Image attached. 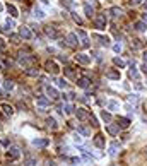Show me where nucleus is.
<instances>
[{"instance_id":"18","label":"nucleus","mask_w":147,"mask_h":166,"mask_svg":"<svg viewBox=\"0 0 147 166\" xmlns=\"http://www.w3.org/2000/svg\"><path fill=\"white\" fill-rule=\"evenodd\" d=\"M116 123L120 125V128H128V125H130V120L125 117H116Z\"/></svg>"},{"instance_id":"39","label":"nucleus","mask_w":147,"mask_h":166,"mask_svg":"<svg viewBox=\"0 0 147 166\" xmlns=\"http://www.w3.org/2000/svg\"><path fill=\"white\" fill-rule=\"evenodd\" d=\"M4 88L7 89V91L14 89V82H12V81H5V82H4Z\"/></svg>"},{"instance_id":"33","label":"nucleus","mask_w":147,"mask_h":166,"mask_svg":"<svg viewBox=\"0 0 147 166\" xmlns=\"http://www.w3.org/2000/svg\"><path fill=\"white\" fill-rule=\"evenodd\" d=\"M63 70H65V74H67L69 77H74V76H75V70H74V67H70V65H67Z\"/></svg>"},{"instance_id":"21","label":"nucleus","mask_w":147,"mask_h":166,"mask_svg":"<svg viewBox=\"0 0 147 166\" xmlns=\"http://www.w3.org/2000/svg\"><path fill=\"white\" fill-rule=\"evenodd\" d=\"M77 86L82 88V89H87L89 86H91V81H89L87 77H80V79H77Z\"/></svg>"},{"instance_id":"26","label":"nucleus","mask_w":147,"mask_h":166,"mask_svg":"<svg viewBox=\"0 0 147 166\" xmlns=\"http://www.w3.org/2000/svg\"><path fill=\"white\" fill-rule=\"evenodd\" d=\"M118 149H120V144H118V142H111V144H109V154L115 156L118 152Z\"/></svg>"},{"instance_id":"12","label":"nucleus","mask_w":147,"mask_h":166,"mask_svg":"<svg viewBox=\"0 0 147 166\" xmlns=\"http://www.w3.org/2000/svg\"><path fill=\"white\" fill-rule=\"evenodd\" d=\"M91 36H92L94 39H98L99 45H104V46H108V45H109V36H103V34H94V33H92Z\"/></svg>"},{"instance_id":"54","label":"nucleus","mask_w":147,"mask_h":166,"mask_svg":"<svg viewBox=\"0 0 147 166\" xmlns=\"http://www.w3.org/2000/svg\"><path fill=\"white\" fill-rule=\"evenodd\" d=\"M144 9H146V10H147V5H144Z\"/></svg>"},{"instance_id":"6","label":"nucleus","mask_w":147,"mask_h":166,"mask_svg":"<svg viewBox=\"0 0 147 166\" xmlns=\"http://www.w3.org/2000/svg\"><path fill=\"white\" fill-rule=\"evenodd\" d=\"M75 62L82 63V65H89V63H91V57L86 55V53H77V55H75Z\"/></svg>"},{"instance_id":"30","label":"nucleus","mask_w":147,"mask_h":166,"mask_svg":"<svg viewBox=\"0 0 147 166\" xmlns=\"http://www.w3.org/2000/svg\"><path fill=\"white\" fill-rule=\"evenodd\" d=\"M26 74H28L29 77H36V76H38V68H34V67H28V68H26Z\"/></svg>"},{"instance_id":"28","label":"nucleus","mask_w":147,"mask_h":166,"mask_svg":"<svg viewBox=\"0 0 147 166\" xmlns=\"http://www.w3.org/2000/svg\"><path fill=\"white\" fill-rule=\"evenodd\" d=\"M33 14H34V17H36V19H45V16H46V14H45L41 9H38V7H34Z\"/></svg>"},{"instance_id":"40","label":"nucleus","mask_w":147,"mask_h":166,"mask_svg":"<svg viewBox=\"0 0 147 166\" xmlns=\"http://www.w3.org/2000/svg\"><path fill=\"white\" fill-rule=\"evenodd\" d=\"M72 139H74V142H77V144H82V137L79 135V132H77V134H74V135H72Z\"/></svg>"},{"instance_id":"14","label":"nucleus","mask_w":147,"mask_h":166,"mask_svg":"<svg viewBox=\"0 0 147 166\" xmlns=\"http://www.w3.org/2000/svg\"><path fill=\"white\" fill-rule=\"evenodd\" d=\"M77 36L80 38V45H82L84 48H87V46H89V43H87V34H86V31L77 29Z\"/></svg>"},{"instance_id":"38","label":"nucleus","mask_w":147,"mask_h":166,"mask_svg":"<svg viewBox=\"0 0 147 166\" xmlns=\"http://www.w3.org/2000/svg\"><path fill=\"white\" fill-rule=\"evenodd\" d=\"M9 39L12 43H19L21 41V34H9Z\"/></svg>"},{"instance_id":"22","label":"nucleus","mask_w":147,"mask_h":166,"mask_svg":"<svg viewBox=\"0 0 147 166\" xmlns=\"http://www.w3.org/2000/svg\"><path fill=\"white\" fill-rule=\"evenodd\" d=\"M12 28H16V21H14V17H7V19H5V22H4V29L5 31H10L12 29Z\"/></svg>"},{"instance_id":"45","label":"nucleus","mask_w":147,"mask_h":166,"mask_svg":"<svg viewBox=\"0 0 147 166\" xmlns=\"http://www.w3.org/2000/svg\"><path fill=\"white\" fill-rule=\"evenodd\" d=\"M113 50H115L116 53H120V51H121V45H120V43H116V45H113Z\"/></svg>"},{"instance_id":"37","label":"nucleus","mask_w":147,"mask_h":166,"mask_svg":"<svg viewBox=\"0 0 147 166\" xmlns=\"http://www.w3.org/2000/svg\"><path fill=\"white\" fill-rule=\"evenodd\" d=\"M128 74H130V77H134V79H137V77H138V72H137V68L134 67V65L130 67V70H128Z\"/></svg>"},{"instance_id":"8","label":"nucleus","mask_w":147,"mask_h":166,"mask_svg":"<svg viewBox=\"0 0 147 166\" xmlns=\"http://www.w3.org/2000/svg\"><path fill=\"white\" fill-rule=\"evenodd\" d=\"M67 41H69V46L75 48L79 45V38H77V33H69L67 34Z\"/></svg>"},{"instance_id":"3","label":"nucleus","mask_w":147,"mask_h":166,"mask_svg":"<svg viewBox=\"0 0 147 166\" xmlns=\"http://www.w3.org/2000/svg\"><path fill=\"white\" fill-rule=\"evenodd\" d=\"M45 67H46V72H48V74H53V76H55V74H58V72H60L58 63H57V62H53V60H48Z\"/></svg>"},{"instance_id":"32","label":"nucleus","mask_w":147,"mask_h":166,"mask_svg":"<svg viewBox=\"0 0 147 166\" xmlns=\"http://www.w3.org/2000/svg\"><path fill=\"white\" fill-rule=\"evenodd\" d=\"M57 86L62 88V89H65V88H67V79H63V77L57 79Z\"/></svg>"},{"instance_id":"53","label":"nucleus","mask_w":147,"mask_h":166,"mask_svg":"<svg viewBox=\"0 0 147 166\" xmlns=\"http://www.w3.org/2000/svg\"><path fill=\"white\" fill-rule=\"evenodd\" d=\"M0 70H2V62H0Z\"/></svg>"},{"instance_id":"5","label":"nucleus","mask_w":147,"mask_h":166,"mask_svg":"<svg viewBox=\"0 0 147 166\" xmlns=\"http://www.w3.org/2000/svg\"><path fill=\"white\" fill-rule=\"evenodd\" d=\"M17 62H19V65H22V67H28L31 62H34V58H33V57H28V55H22V53H19Z\"/></svg>"},{"instance_id":"42","label":"nucleus","mask_w":147,"mask_h":166,"mask_svg":"<svg viewBox=\"0 0 147 166\" xmlns=\"http://www.w3.org/2000/svg\"><path fill=\"white\" fill-rule=\"evenodd\" d=\"M89 122H91V123H92L94 127H98V125H99L98 120H96V117H94V115H89Z\"/></svg>"},{"instance_id":"17","label":"nucleus","mask_w":147,"mask_h":166,"mask_svg":"<svg viewBox=\"0 0 147 166\" xmlns=\"http://www.w3.org/2000/svg\"><path fill=\"white\" fill-rule=\"evenodd\" d=\"M5 9H7V12L10 14V17H17V16H19V10H17V7H16L14 4H7Z\"/></svg>"},{"instance_id":"44","label":"nucleus","mask_w":147,"mask_h":166,"mask_svg":"<svg viewBox=\"0 0 147 166\" xmlns=\"http://www.w3.org/2000/svg\"><path fill=\"white\" fill-rule=\"evenodd\" d=\"M72 17H74V21H75V22H79V24H80V22H82V19H80V16H77V14H75V12H74V14H72Z\"/></svg>"},{"instance_id":"1","label":"nucleus","mask_w":147,"mask_h":166,"mask_svg":"<svg viewBox=\"0 0 147 166\" xmlns=\"http://www.w3.org/2000/svg\"><path fill=\"white\" fill-rule=\"evenodd\" d=\"M31 144H33L34 147H38V149H45V147L50 144V140L46 139V137H36V139L31 140Z\"/></svg>"},{"instance_id":"9","label":"nucleus","mask_w":147,"mask_h":166,"mask_svg":"<svg viewBox=\"0 0 147 166\" xmlns=\"http://www.w3.org/2000/svg\"><path fill=\"white\" fill-rule=\"evenodd\" d=\"M19 34H21V38H22V39H31V38H33V33L29 31L28 26H21V28H19Z\"/></svg>"},{"instance_id":"7","label":"nucleus","mask_w":147,"mask_h":166,"mask_svg":"<svg viewBox=\"0 0 147 166\" xmlns=\"http://www.w3.org/2000/svg\"><path fill=\"white\" fill-rule=\"evenodd\" d=\"M75 115H77V118L80 122H86V120H89V115L91 113H87V110H84V108H77L75 110Z\"/></svg>"},{"instance_id":"23","label":"nucleus","mask_w":147,"mask_h":166,"mask_svg":"<svg viewBox=\"0 0 147 166\" xmlns=\"http://www.w3.org/2000/svg\"><path fill=\"white\" fill-rule=\"evenodd\" d=\"M46 127L51 128V130H57V128H58V123H57V120L53 117H48L46 118Z\"/></svg>"},{"instance_id":"43","label":"nucleus","mask_w":147,"mask_h":166,"mask_svg":"<svg viewBox=\"0 0 147 166\" xmlns=\"http://www.w3.org/2000/svg\"><path fill=\"white\" fill-rule=\"evenodd\" d=\"M128 101H130V103H137V101H138L137 94H132V96H130V98H128Z\"/></svg>"},{"instance_id":"34","label":"nucleus","mask_w":147,"mask_h":166,"mask_svg":"<svg viewBox=\"0 0 147 166\" xmlns=\"http://www.w3.org/2000/svg\"><path fill=\"white\" fill-rule=\"evenodd\" d=\"M101 118H103V120H104L106 123H109V122H111V115H109L108 111H104V110L101 111Z\"/></svg>"},{"instance_id":"25","label":"nucleus","mask_w":147,"mask_h":166,"mask_svg":"<svg viewBox=\"0 0 147 166\" xmlns=\"http://www.w3.org/2000/svg\"><path fill=\"white\" fill-rule=\"evenodd\" d=\"M36 105L39 108H46L50 105V99L48 98H36Z\"/></svg>"},{"instance_id":"31","label":"nucleus","mask_w":147,"mask_h":166,"mask_svg":"<svg viewBox=\"0 0 147 166\" xmlns=\"http://www.w3.org/2000/svg\"><path fill=\"white\" fill-rule=\"evenodd\" d=\"M77 132H80L82 135H89V134H91V130H89L87 127H84V125H79V127H77Z\"/></svg>"},{"instance_id":"36","label":"nucleus","mask_w":147,"mask_h":166,"mask_svg":"<svg viewBox=\"0 0 147 166\" xmlns=\"http://www.w3.org/2000/svg\"><path fill=\"white\" fill-rule=\"evenodd\" d=\"M63 111H65V115H72V113H74V106H72L70 103H67V105L63 106Z\"/></svg>"},{"instance_id":"20","label":"nucleus","mask_w":147,"mask_h":166,"mask_svg":"<svg viewBox=\"0 0 147 166\" xmlns=\"http://www.w3.org/2000/svg\"><path fill=\"white\" fill-rule=\"evenodd\" d=\"M0 108H2V111H4L7 117H12V115H14V108L10 106V105H7V103H2Z\"/></svg>"},{"instance_id":"49","label":"nucleus","mask_w":147,"mask_h":166,"mask_svg":"<svg viewBox=\"0 0 147 166\" xmlns=\"http://www.w3.org/2000/svg\"><path fill=\"white\" fill-rule=\"evenodd\" d=\"M142 21H144V22L147 24V14H146V12H144V16H142Z\"/></svg>"},{"instance_id":"29","label":"nucleus","mask_w":147,"mask_h":166,"mask_svg":"<svg viewBox=\"0 0 147 166\" xmlns=\"http://www.w3.org/2000/svg\"><path fill=\"white\" fill-rule=\"evenodd\" d=\"M106 108H108V110H111V111H115V110H118V108H120V103H118V101H108Z\"/></svg>"},{"instance_id":"47","label":"nucleus","mask_w":147,"mask_h":166,"mask_svg":"<svg viewBox=\"0 0 147 166\" xmlns=\"http://www.w3.org/2000/svg\"><path fill=\"white\" fill-rule=\"evenodd\" d=\"M46 166H57V165H55L53 159H46Z\"/></svg>"},{"instance_id":"51","label":"nucleus","mask_w":147,"mask_h":166,"mask_svg":"<svg viewBox=\"0 0 147 166\" xmlns=\"http://www.w3.org/2000/svg\"><path fill=\"white\" fill-rule=\"evenodd\" d=\"M41 4H45V5H48V4H50V0H41Z\"/></svg>"},{"instance_id":"2","label":"nucleus","mask_w":147,"mask_h":166,"mask_svg":"<svg viewBox=\"0 0 147 166\" xmlns=\"http://www.w3.org/2000/svg\"><path fill=\"white\" fill-rule=\"evenodd\" d=\"M106 16L104 14H98L96 16V19H94V24H96V29H99V31H103L104 28H106Z\"/></svg>"},{"instance_id":"15","label":"nucleus","mask_w":147,"mask_h":166,"mask_svg":"<svg viewBox=\"0 0 147 166\" xmlns=\"http://www.w3.org/2000/svg\"><path fill=\"white\" fill-rule=\"evenodd\" d=\"M45 33H46V36H48V38H51V39L58 38V31L55 29L53 26H46V28H45Z\"/></svg>"},{"instance_id":"10","label":"nucleus","mask_w":147,"mask_h":166,"mask_svg":"<svg viewBox=\"0 0 147 166\" xmlns=\"http://www.w3.org/2000/svg\"><path fill=\"white\" fill-rule=\"evenodd\" d=\"M104 135L103 134H96L94 135V146L98 147V149H104Z\"/></svg>"},{"instance_id":"11","label":"nucleus","mask_w":147,"mask_h":166,"mask_svg":"<svg viewBox=\"0 0 147 166\" xmlns=\"http://www.w3.org/2000/svg\"><path fill=\"white\" fill-rule=\"evenodd\" d=\"M106 77L111 79V81H120L121 74H120V70H116V68H109L108 72H106Z\"/></svg>"},{"instance_id":"52","label":"nucleus","mask_w":147,"mask_h":166,"mask_svg":"<svg viewBox=\"0 0 147 166\" xmlns=\"http://www.w3.org/2000/svg\"><path fill=\"white\" fill-rule=\"evenodd\" d=\"M144 60H146V62H147V51H146V53H144Z\"/></svg>"},{"instance_id":"24","label":"nucleus","mask_w":147,"mask_h":166,"mask_svg":"<svg viewBox=\"0 0 147 166\" xmlns=\"http://www.w3.org/2000/svg\"><path fill=\"white\" fill-rule=\"evenodd\" d=\"M135 29H137L138 33H146L147 31V24L144 22V21H137V22H135Z\"/></svg>"},{"instance_id":"27","label":"nucleus","mask_w":147,"mask_h":166,"mask_svg":"<svg viewBox=\"0 0 147 166\" xmlns=\"http://www.w3.org/2000/svg\"><path fill=\"white\" fill-rule=\"evenodd\" d=\"M84 12H86V16H87V17H92V16H94V9L89 5L87 2L84 4Z\"/></svg>"},{"instance_id":"4","label":"nucleus","mask_w":147,"mask_h":166,"mask_svg":"<svg viewBox=\"0 0 147 166\" xmlns=\"http://www.w3.org/2000/svg\"><path fill=\"white\" fill-rule=\"evenodd\" d=\"M21 156V149L19 147H10L9 151H7V159H9V161H14V159H17V157Z\"/></svg>"},{"instance_id":"16","label":"nucleus","mask_w":147,"mask_h":166,"mask_svg":"<svg viewBox=\"0 0 147 166\" xmlns=\"http://www.w3.org/2000/svg\"><path fill=\"white\" fill-rule=\"evenodd\" d=\"M106 130H108V134H111V135H118V132H120V125H118V123H108Z\"/></svg>"},{"instance_id":"50","label":"nucleus","mask_w":147,"mask_h":166,"mask_svg":"<svg viewBox=\"0 0 147 166\" xmlns=\"http://www.w3.org/2000/svg\"><path fill=\"white\" fill-rule=\"evenodd\" d=\"M4 10H5V7H4V4L0 2V12H4Z\"/></svg>"},{"instance_id":"19","label":"nucleus","mask_w":147,"mask_h":166,"mask_svg":"<svg viewBox=\"0 0 147 166\" xmlns=\"http://www.w3.org/2000/svg\"><path fill=\"white\" fill-rule=\"evenodd\" d=\"M109 14H111V17H115V19H116V17H121V16H123V9H121V7H111V9H109Z\"/></svg>"},{"instance_id":"35","label":"nucleus","mask_w":147,"mask_h":166,"mask_svg":"<svg viewBox=\"0 0 147 166\" xmlns=\"http://www.w3.org/2000/svg\"><path fill=\"white\" fill-rule=\"evenodd\" d=\"M113 63H115L116 67H120V68H123V67H125V62H123L121 58H118V57H115V58H113Z\"/></svg>"},{"instance_id":"46","label":"nucleus","mask_w":147,"mask_h":166,"mask_svg":"<svg viewBox=\"0 0 147 166\" xmlns=\"http://www.w3.org/2000/svg\"><path fill=\"white\" fill-rule=\"evenodd\" d=\"M140 70H142L144 74H147V62H146V60H144V63L140 65Z\"/></svg>"},{"instance_id":"48","label":"nucleus","mask_w":147,"mask_h":166,"mask_svg":"<svg viewBox=\"0 0 147 166\" xmlns=\"http://www.w3.org/2000/svg\"><path fill=\"white\" fill-rule=\"evenodd\" d=\"M134 5H137V4H142V2H147V0H130Z\"/></svg>"},{"instance_id":"13","label":"nucleus","mask_w":147,"mask_h":166,"mask_svg":"<svg viewBox=\"0 0 147 166\" xmlns=\"http://www.w3.org/2000/svg\"><path fill=\"white\" fill-rule=\"evenodd\" d=\"M45 91H46V96H48L50 99H57V98H60L58 91H57L55 88H51V86H46V88H45Z\"/></svg>"},{"instance_id":"41","label":"nucleus","mask_w":147,"mask_h":166,"mask_svg":"<svg viewBox=\"0 0 147 166\" xmlns=\"http://www.w3.org/2000/svg\"><path fill=\"white\" fill-rule=\"evenodd\" d=\"M24 166H36V161H34L33 157H28L26 163H24Z\"/></svg>"}]
</instances>
